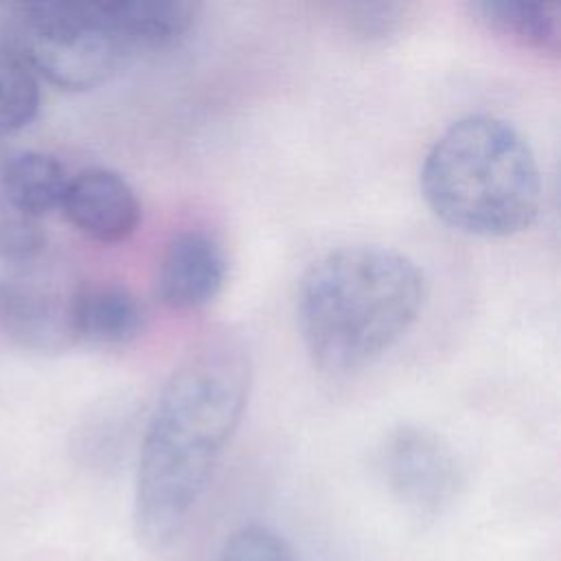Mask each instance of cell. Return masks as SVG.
Instances as JSON below:
<instances>
[{"mask_svg": "<svg viewBox=\"0 0 561 561\" xmlns=\"http://www.w3.org/2000/svg\"><path fill=\"white\" fill-rule=\"evenodd\" d=\"M250 388V353L230 333L193 344L169 375L142 434L134 484V530L149 550L171 546L186 528Z\"/></svg>", "mask_w": 561, "mask_h": 561, "instance_id": "cell-1", "label": "cell"}, {"mask_svg": "<svg viewBox=\"0 0 561 561\" xmlns=\"http://www.w3.org/2000/svg\"><path fill=\"white\" fill-rule=\"evenodd\" d=\"M425 276L414 259L377 243L327 252L302 276L298 324L313 364L346 375L377 362L416 324Z\"/></svg>", "mask_w": 561, "mask_h": 561, "instance_id": "cell-2", "label": "cell"}, {"mask_svg": "<svg viewBox=\"0 0 561 561\" xmlns=\"http://www.w3.org/2000/svg\"><path fill=\"white\" fill-rule=\"evenodd\" d=\"M421 191L454 230L508 237L537 217L541 173L528 140L511 123L471 114L451 123L427 151Z\"/></svg>", "mask_w": 561, "mask_h": 561, "instance_id": "cell-3", "label": "cell"}, {"mask_svg": "<svg viewBox=\"0 0 561 561\" xmlns=\"http://www.w3.org/2000/svg\"><path fill=\"white\" fill-rule=\"evenodd\" d=\"M11 44L37 79L66 92L107 83L131 53L107 0L20 4Z\"/></svg>", "mask_w": 561, "mask_h": 561, "instance_id": "cell-4", "label": "cell"}, {"mask_svg": "<svg viewBox=\"0 0 561 561\" xmlns=\"http://www.w3.org/2000/svg\"><path fill=\"white\" fill-rule=\"evenodd\" d=\"M377 465L392 497L419 517L445 511L462 486L456 451L427 427H394L379 447Z\"/></svg>", "mask_w": 561, "mask_h": 561, "instance_id": "cell-5", "label": "cell"}, {"mask_svg": "<svg viewBox=\"0 0 561 561\" xmlns=\"http://www.w3.org/2000/svg\"><path fill=\"white\" fill-rule=\"evenodd\" d=\"M79 285L0 283V331L33 353H61L77 346L75 302Z\"/></svg>", "mask_w": 561, "mask_h": 561, "instance_id": "cell-6", "label": "cell"}, {"mask_svg": "<svg viewBox=\"0 0 561 561\" xmlns=\"http://www.w3.org/2000/svg\"><path fill=\"white\" fill-rule=\"evenodd\" d=\"M59 208L75 230L105 245L125 241L140 224L136 191L105 167H88L68 178Z\"/></svg>", "mask_w": 561, "mask_h": 561, "instance_id": "cell-7", "label": "cell"}, {"mask_svg": "<svg viewBox=\"0 0 561 561\" xmlns=\"http://www.w3.org/2000/svg\"><path fill=\"white\" fill-rule=\"evenodd\" d=\"M226 278L224 245L210 232L191 228L167 243L156 272V294L171 309H199L219 296Z\"/></svg>", "mask_w": 561, "mask_h": 561, "instance_id": "cell-8", "label": "cell"}, {"mask_svg": "<svg viewBox=\"0 0 561 561\" xmlns=\"http://www.w3.org/2000/svg\"><path fill=\"white\" fill-rule=\"evenodd\" d=\"M147 324L145 302L116 280L81 283L75 302L77 344L125 346Z\"/></svg>", "mask_w": 561, "mask_h": 561, "instance_id": "cell-9", "label": "cell"}, {"mask_svg": "<svg viewBox=\"0 0 561 561\" xmlns=\"http://www.w3.org/2000/svg\"><path fill=\"white\" fill-rule=\"evenodd\" d=\"M129 50L178 46L195 28L199 7L182 0H107Z\"/></svg>", "mask_w": 561, "mask_h": 561, "instance_id": "cell-10", "label": "cell"}, {"mask_svg": "<svg viewBox=\"0 0 561 561\" xmlns=\"http://www.w3.org/2000/svg\"><path fill=\"white\" fill-rule=\"evenodd\" d=\"M476 20L497 37L537 53L557 55L561 46V9L541 0H482L471 4Z\"/></svg>", "mask_w": 561, "mask_h": 561, "instance_id": "cell-11", "label": "cell"}, {"mask_svg": "<svg viewBox=\"0 0 561 561\" xmlns=\"http://www.w3.org/2000/svg\"><path fill=\"white\" fill-rule=\"evenodd\" d=\"M66 184V167L44 151H18L0 169V195L39 221L61 204Z\"/></svg>", "mask_w": 561, "mask_h": 561, "instance_id": "cell-12", "label": "cell"}, {"mask_svg": "<svg viewBox=\"0 0 561 561\" xmlns=\"http://www.w3.org/2000/svg\"><path fill=\"white\" fill-rule=\"evenodd\" d=\"M42 105L37 75L9 42H0V138L26 129Z\"/></svg>", "mask_w": 561, "mask_h": 561, "instance_id": "cell-13", "label": "cell"}, {"mask_svg": "<svg viewBox=\"0 0 561 561\" xmlns=\"http://www.w3.org/2000/svg\"><path fill=\"white\" fill-rule=\"evenodd\" d=\"M44 250L46 230L42 228V221L20 213L0 195V259L9 263H28Z\"/></svg>", "mask_w": 561, "mask_h": 561, "instance_id": "cell-14", "label": "cell"}, {"mask_svg": "<svg viewBox=\"0 0 561 561\" xmlns=\"http://www.w3.org/2000/svg\"><path fill=\"white\" fill-rule=\"evenodd\" d=\"M217 561H296V554L289 541L276 530L248 524L226 539Z\"/></svg>", "mask_w": 561, "mask_h": 561, "instance_id": "cell-15", "label": "cell"}, {"mask_svg": "<svg viewBox=\"0 0 561 561\" xmlns=\"http://www.w3.org/2000/svg\"><path fill=\"white\" fill-rule=\"evenodd\" d=\"M405 18V7L397 2H364L346 9L351 33L364 42H386L392 37Z\"/></svg>", "mask_w": 561, "mask_h": 561, "instance_id": "cell-16", "label": "cell"}]
</instances>
